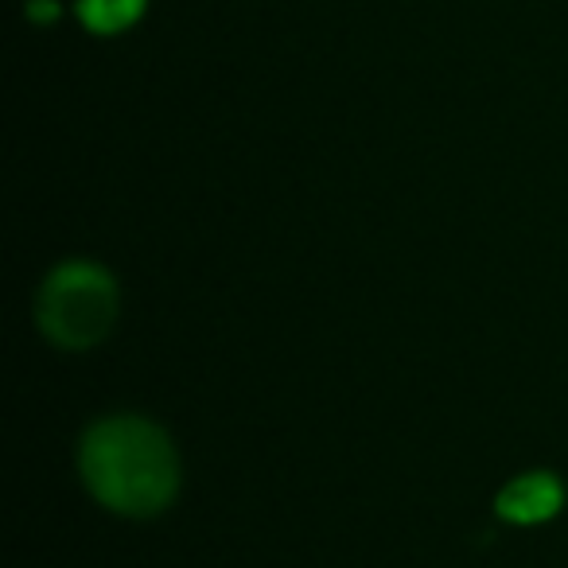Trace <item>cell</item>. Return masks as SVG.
Wrapping results in <instances>:
<instances>
[{"label": "cell", "instance_id": "cell-1", "mask_svg": "<svg viewBox=\"0 0 568 568\" xmlns=\"http://www.w3.org/2000/svg\"><path fill=\"white\" fill-rule=\"evenodd\" d=\"M79 475L98 506L121 518H156L175 503L183 464L172 436L141 413H110L79 440Z\"/></svg>", "mask_w": 568, "mask_h": 568}, {"label": "cell", "instance_id": "cell-2", "mask_svg": "<svg viewBox=\"0 0 568 568\" xmlns=\"http://www.w3.org/2000/svg\"><path fill=\"white\" fill-rule=\"evenodd\" d=\"M121 316V288L98 261L71 257L43 276L36 293V327L59 351H94L110 339Z\"/></svg>", "mask_w": 568, "mask_h": 568}, {"label": "cell", "instance_id": "cell-4", "mask_svg": "<svg viewBox=\"0 0 568 568\" xmlns=\"http://www.w3.org/2000/svg\"><path fill=\"white\" fill-rule=\"evenodd\" d=\"M144 12V0H79V20L98 36H118L133 28Z\"/></svg>", "mask_w": 568, "mask_h": 568}, {"label": "cell", "instance_id": "cell-3", "mask_svg": "<svg viewBox=\"0 0 568 568\" xmlns=\"http://www.w3.org/2000/svg\"><path fill=\"white\" fill-rule=\"evenodd\" d=\"M565 506V487L552 471H526L510 479L495 498V510L510 526H541Z\"/></svg>", "mask_w": 568, "mask_h": 568}]
</instances>
